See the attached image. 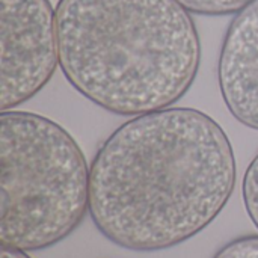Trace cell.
<instances>
[{"label": "cell", "instance_id": "1", "mask_svg": "<svg viewBox=\"0 0 258 258\" xmlns=\"http://www.w3.org/2000/svg\"><path fill=\"white\" fill-rule=\"evenodd\" d=\"M225 130L192 107L133 116L100 145L89 166V216L113 245L156 252L206 230L236 186Z\"/></svg>", "mask_w": 258, "mask_h": 258}, {"label": "cell", "instance_id": "2", "mask_svg": "<svg viewBox=\"0 0 258 258\" xmlns=\"http://www.w3.org/2000/svg\"><path fill=\"white\" fill-rule=\"evenodd\" d=\"M54 9L62 74L98 107L139 116L192 88L201 42L177 0H59Z\"/></svg>", "mask_w": 258, "mask_h": 258}, {"label": "cell", "instance_id": "3", "mask_svg": "<svg viewBox=\"0 0 258 258\" xmlns=\"http://www.w3.org/2000/svg\"><path fill=\"white\" fill-rule=\"evenodd\" d=\"M89 212V168L56 121L0 113V243L41 251L67 239Z\"/></svg>", "mask_w": 258, "mask_h": 258}, {"label": "cell", "instance_id": "4", "mask_svg": "<svg viewBox=\"0 0 258 258\" xmlns=\"http://www.w3.org/2000/svg\"><path fill=\"white\" fill-rule=\"evenodd\" d=\"M59 65L50 0H0V112L33 98Z\"/></svg>", "mask_w": 258, "mask_h": 258}, {"label": "cell", "instance_id": "5", "mask_svg": "<svg viewBox=\"0 0 258 258\" xmlns=\"http://www.w3.org/2000/svg\"><path fill=\"white\" fill-rule=\"evenodd\" d=\"M218 83L230 113L258 130V0L231 20L218 60Z\"/></svg>", "mask_w": 258, "mask_h": 258}, {"label": "cell", "instance_id": "6", "mask_svg": "<svg viewBox=\"0 0 258 258\" xmlns=\"http://www.w3.org/2000/svg\"><path fill=\"white\" fill-rule=\"evenodd\" d=\"M190 14L222 17L242 11L252 0H177Z\"/></svg>", "mask_w": 258, "mask_h": 258}, {"label": "cell", "instance_id": "7", "mask_svg": "<svg viewBox=\"0 0 258 258\" xmlns=\"http://www.w3.org/2000/svg\"><path fill=\"white\" fill-rule=\"evenodd\" d=\"M242 198L249 219L258 230V153L245 171L242 181Z\"/></svg>", "mask_w": 258, "mask_h": 258}, {"label": "cell", "instance_id": "8", "mask_svg": "<svg viewBox=\"0 0 258 258\" xmlns=\"http://www.w3.org/2000/svg\"><path fill=\"white\" fill-rule=\"evenodd\" d=\"M213 258H258V234L242 236L228 242Z\"/></svg>", "mask_w": 258, "mask_h": 258}, {"label": "cell", "instance_id": "9", "mask_svg": "<svg viewBox=\"0 0 258 258\" xmlns=\"http://www.w3.org/2000/svg\"><path fill=\"white\" fill-rule=\"evenodd\" d=\"M0 258H32L26 251L9 248V246H0Z\"/></svg>", "mask_w": 258, "mask_h": 258}]
</instances>
